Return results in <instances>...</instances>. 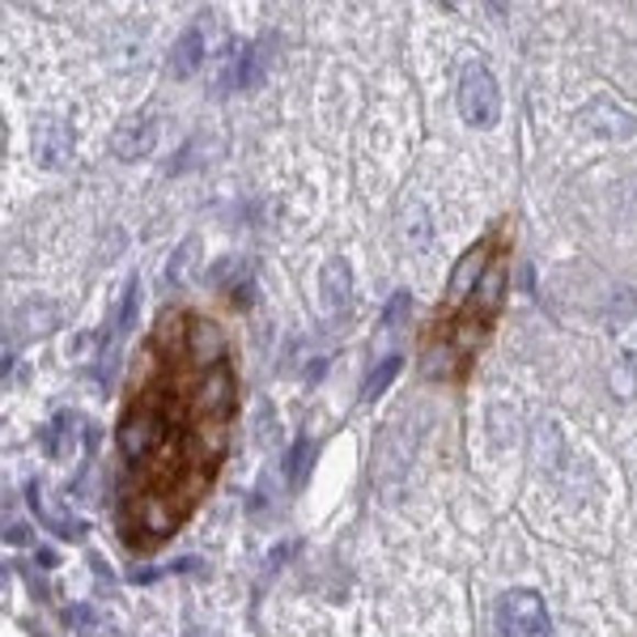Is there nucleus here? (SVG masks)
Masks as SVG:
<instances>
[{
	"mask_svg": "<svg viewBox=\"0 0 637 637\" xmlns=\"http://www.w3.org/2000/svg\"><path fill=\"white\" fill-rule=\"evenodd\" d=\"M459 111L472 127H493L502 120V90L484 64H468L459 77Z\"/></svg>",
	"mask_w": 637,
	"mask_h": 637,
	"instance_id": "obj_2",
	"label": "nucleus"
},
{
	"mask_svg": "<svg viewBox=\"0 0 637 637\" xmlns=\"http://www.w3.org/2000/svg\"><path fill=\"white\" fill-rule=\"evenodd\" d=\"M586 115H607V120H591V127H595V132H604V136H629V132H634V115H629L625 107L607 102V98L591 102V107H586Z\"/></svg>",
	"mask_w": 637,
	"mask_h": 637,
	"instance_id": "obj_9",
	"label": "nucleus"
},
{
	"mask_svg": "<svg viewBox=\"0 0 637 637\" xmlns=\"http://www.w3.org/2000/svg\"><path fill=\"white\" fill-rule=\"evenodd\" d=\"M38 161L43 166H60L64 158H68V149H72V132L60 124V120H47L43 124V132H38Z\"/></svg>",
	"mask_w": 637,
	"mask_h": 637,
	"instance_id": "obj_7",
	"label": "nucleus"
},
{
	"mask_svg": "<svg viewBox=\"0 0 637 637\" xmlns=\"http://www.w3.org/2000/svg\"><path fill=\"white\" fill-rule=\"evenodd\" d=\"M200 64H204V26H191V31L175 43V52H170V72H175V77H191Z\"/></svg>",
	"mask_w": 637,
	"mask_h": 637,
	"instance_id": "obj_6",
	"label": "nucleus"
},
{
	"mask_svg": "<svg viewBox=\"0 0 637 637\" xmlns=\"http://www.w3.org/2000/svg\"><path fill=\"white\" fill-rule=\"evenodd\" d=\"M238 375L217 318L166 311L132 366L120 416V527L154 548L188 523L222 472Z\"/></svg>",
	"mask_w": 637,
	"mask_h": 637,
	"instance_id": "obj_1",
	"label": "nucleus"
},
{
	"mask_svg": "<svg viewBox=\"0 0 637 637\" xmlns=\"http://www.w3.org/2000/svg\"><path fill=\"white\" fill-rule=\"evenodd\" d=\"M154 136H158V132H154L149 120H141V127L127 124L124 132L115 136V154H120V158H145V154L154 149Z\"/></svg>",
	"mask_w": 637,
	"mask_h": 637,
	"instance_id": "obj_10",
	"label": "nucleus"
},
{
	"mask_svg": "<svg viewBox=\"0 0 637 637\" xmlns=\"http://www.w3.org/2000/svg\"><path fill=\"white\" fill-rule=\"evenodd\" d=\"M349 286H353L349 264H345V259H327V268H323V306H327L332 315L349 302Z\"/></svg>",
	"mask_w": 637,
	"mask_h": 637,
	"instance_id": "obj_8",
	"label": "nucleus"
},
{
	"mask_svg": "<svg viewBox=\"0 0 637 637\" xmlns=\"http://www.w3.org/2000/svg\"><path fill=\"white\" fill-rule=\"evenodd\" d=\"M400 375V357L391 353V357H382L379 366L370 370V379H366V400H379L382 391H387V382Z\"/></svg>",
	"mask_w": 637,
	"mask_h": 637,
	"instance_id": "obj_11",
	"label": "nucleus"
},
{
	"mask_svg": "<svg viewBox=\"0 0 637 637\" xmlns=\"http://www.w3.org/2000/svg\"><path fill=\"white\" fill-rule=\"evenodd\" d=\"M489 247H493V243H477L472 252L459 259V268L450 272V293H446V306H450V311H459V306L472 298V289L480 286V277H484V268H489Z\"/></svg>",
	"mask_w": 637,
	"mask_h": 637,
	"instance_id": "obj_4",
	"label": "nucleus"
},
{
	"mask_svg": "<svg viewBox=\"0 0 637 637\" xmlns=\"http://www.w3.org/2000/svg\"><path fill=\"white\" fill-rule=\"evenodd\" d=\"M311 455H315V443H306V438H298V443H293V450H289L286 472H289V484H293V489H298V484H302V477H306V468H311Z\"/></svg>",
	"mask_w": 637,
	"mask_h": 637,
	"instance_id": "obj_12",
	"label": "nucleus"
},
{
	"mask_svg": "<svg viewBox=\"0 0 637 637\" xmlns=\"http://www.w3.org/2000/svg\"><path fill=\"white\" fill-rule=\"evenodd\" d=\"M498 629L502 637H548V607L527 586L506 591L498 604Z\"/></svg>",
	"mask_w": 637,
	"mask_h": 637,
	"instance_id": "obj_3",
	"label": "nucleus"
},
{
	"mask_svg": "<svg viewBox=\"0 0 637 637\" xmlns=\"http://www.w3.org/2000/svg\"><path fill=\"white\" fill-rule=\"evenodd\" d=\"M264 64H268L264 47H255V43L238 47V56L225 68V86H259L264 81Z\"/></svg>",
	"mask_w": 637,
	"mask_h": 637,
	"instance_id": "obj_5",
	"label": "nucleus"
}]
</instances>
